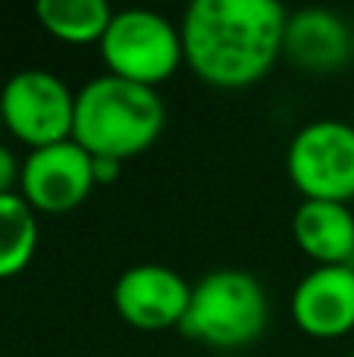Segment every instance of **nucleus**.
Wrapping results in <instances>:
<instances>
[{"label":"nucleus","instance_id":"16","mask_svg":"<svg viewBox=\"0 0 354 357\" xmlns=\"http://www.w3.org/2000/svg\"><path fill=\"white\" fill-rule=\"evenodd\" d=\"M0 132H3V110H0Z\"/></svg>","mask_w":354,"mask_h":357},{"label":"nucleus","instance_id":"2","mask_svg":"<svg viewBox=\"0 0 354 357\" xmlns=\"http://www.w3.org/2000/svg\"><path fill=\"white\" fill-rule=\"evenodd\" d=\"M167 126V107L157 88L132 85L116 75H98L75 91L72 142L94 160L125 163L157 144Z\"/></svg>","mask_w":354,"mask_h":357},{"label":"nucleus","instance_id":"6","mask_svg":"<svg viewBox=\"0 0 354 357\" xmlns=\"http://www.w3.org/2000/svg\"><path fill=\"white\" fill-rule=\"evenodd\" d=\"M286 173L305 201H354V126L345 119L301 126L288 142Z\"/></svg>","mask_w":354,"mask_h":357},{"label":"nucleus","instance_id":"3","mask_svg":"<svg viewBox=\"0 0 354 357\" xmlns=\"http://www.w3.org/2000/svg\"><path fill=\"white\" fill-rule=\"evenodd\" d=\"M270 323V298L248 270L223 266L192 285L182 333L213 351H242L254 345Z\"/></svg>","mask_w":354,"mask_h":357},{"label":"nucleus","instance_id":"14","mask_svg":"<svg viewBox=\"0 0 354 357\" xmlns=\"http://www.w3.org/2000/svg\"><path fill=\"white\" fill-rule=\"evenodd\" d=\"M19 176H22V160L13 154V148L0 142V195H16Z\"/></svg>","mask_w":354,"mask_h":357},{"label":"nucleus","instance_id":"12","mask_svg":"<svg viewBox=\"0 0 354 357\" xmlns=\"http://www.w3.org/2000/svg\"><path fill=\"white\" fill-rule=\"evenodd\" d=\"M113 6L107 0H41L35 6L38 25L54 41L69 47L100 44L113 19Z\"/></svg>","mask_w":354,"mask_h":357},{"label":"nucleus","instance_id":"9","mask_svg":"<svg viewBox=\"0 0 354 357\" xmlns=\"http://www.w3.org/2000/svg\"><path fill=\"white\" fill-rule=\"evenodd\" d=\"M292 323L317 342L354 335V266H314L288 298Z\"/></svg>","mask_w":354,"mask_h":357},{"label":"nucleus","instance_id":"8","mask_svg":"<svg viewBox=\"0 0 354 357\" xmlns=\"http://www.w3.org/2000/svg\"><path fill=\"white\" fill-rule=\"evenodd\" d=\"M192 285L163 264H135L119 273L113 285V307L138 333H167L185 320Z\"/></svg>","mask_w":354,"mask_h":357},{"label":"nucleus","instance_id":"5","mask_svg":"<svg viewBox=\"0 0 354 357\" xmlns=\"http://www.w3.org/2000/svg\"><path fill=\"white\" fill-rule=\"evenodd\" d=\"M0 110L3 132L29 151L72 138L75 91L50 69L29 66L13 73L0 88Z\"/></svg>","mask_w":354,"mask_h":357},{"label":"nucleus","instance_id":"13","mask_svg":"<svg viewBox=\"0 0 354 357\" xmlns=\"http://www.w3.org/2000/svg\"><path fill=\"white\" fill-rule=\"evenodd\" d=\"M41 229L38 213L19 195H0V282L19 276L35 260Z\"/></svg>","mask_w":354,"mask_h":357},{"label":"nucleus","instance_id":"1","mask_svg":"<svg viewBox=\"0 0 354 357\" xmlns=\"http://www.w3.org/2000/svg\"><path fill=\"white\" fill-rule=\"evenodd\" d=\"M286 19L273 0H194L179 19L185 66L223 91L257 85L282 56Z\"/></svg>","mask_w":354,"mask_h":357},{"label":"nucleus","instance_id":"15","mask_svg":"<svg viewBox=\"0 0 354 357\" xmlns=\"http://www.w3.org/2000/svg\"><path fill=\"white\" fill-rule=\"evenodd\" d=\"M123 169V163H113V160H94V178H98V185H110L116 173Z\"/></svg>","mask_w":354,"mask_h":357},{"label":"nucleus","instance_id":"18","mask_svg":"<svg viewBox=\"0 0 354 357\" xmlns=\"http://www.w3.org/2000/svg\"><path fill=\"white\" fill-rule=\"evenodd\" d=\"M351 266H354V264H351Z\"/></svg>","mask_w":354,"mask_h":357},{"label":"nucleus","instance_id":"10","mask_svg":"<svg viewBox=\"0 0 354 357\" xmlns=\"http://www.w3.org/2000/svg\"><path fill=\"white\" fill-rule=\"evenodd\" d=\"M354 54V35L339 13L332 10H298L288 13L286 35H282V56L292 60L305 73H336Z\"/></svg>","mask_w":354,"mask_h":357},{"label":"nucleus","instance_id":"11","mask_svg":"<svg viewBox=\"0 0 354 357\" xmlns=\"http://www.w3.org/2000/svg\"><path fill=\"white\" fill-rule=\"evenodd\" d=\"M292 238L314 266L354 264V210L351 204L301 201L292 216Z\"/></svg>","mask_w":354,"mask_h":357},{"label":"nucleus","instance_id":"17","mask_svg":"<svg viewBox=\"0 0 354 357\" xmlns=\"http://www.w3.org/2000/svg\"><path fill=\"white\" fill-rule=\"evenodd\" d=\"M351 357H354V335H351Z\"/></svg>","mask_w":354,"mask_h":357},{"label":"nucleus","instance_id":"7","mask_svg":"<svg viewBox=\"0 0 354 357\" xmlns=\"http://www.w3.org/2000/svg\"><path fill=\"white\" fill-rule=\"evenodd\" d=\"M94 157L85 148L69 142L29 151L19 176V195L35 213L60 216L82 207L94 191Z\"/></svg>","mask_w":354,"mask_h":357},{"label":"nucleus","instance_id":"4","mask_svg":"<svg viewBox=\"0 0 354 357\" xmlns=\"http://www.w3.org/2000/svg\"><path fill=\"white\" fill-rule=\"evenodd\" d=\"M98 47L107 75L144 88H160L185 66L179 25L144 6L113 13L110 29Z\"/></svg>","mask_w":354,"mask_h":357}]
</instances>
